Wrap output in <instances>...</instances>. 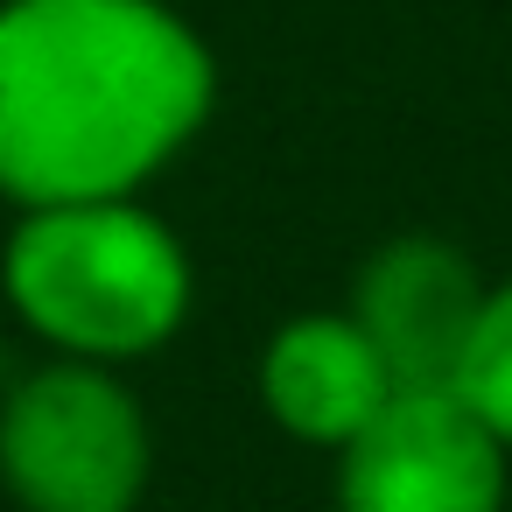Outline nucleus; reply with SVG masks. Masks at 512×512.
Here are the masks:
<instances>
[{"instance_id":"1","label":"nucleus","mask_w":512,"mask_h":512,"mask_svg":"<svg viewBox=\"0 0 512 512\" xmlns=\"http://www.w3.org/2000/svg\"><path fill=\"white\" fill-rule=\"evenodd\" d=\"M218 57L169 0H0V197H141L211 120Z\"/></svg>"},{"instance_id":"2","label":"nucleus","mask_w":512,"mask_h":512,"mask_svg":"<svg viewBox=\"0 0 512 512\" xmlns=\"http://www.w3.org/2000/svg\"><path fill=\"white\" fill-rule=\"evenodd\" d=\"M0 288L50 358L120 372L183 330L197 274L183 239L141 197H92L22 211L0 246Z\"/></svg>"},{"instance_id":"3","label":"nucleus","mask_w":512,"mask_h":512,"mask_svg":"<svg viewBox=\"0 0 512 512\" xmlns=\"http://www.w3.org/2000/svg\"><path fill=\"white\" fill-rule=\"evenodd\" d=\"M155 477L141 393L113 365L43 358L0 393V491L15 512H134Z\"/></svg>"},{"instance_id":"4","label":"nucleus","mask_w":512,"mask_h":512,"mask_svg":"<svg viewBox=\"0 0 512 512\" xmlns=\"http://www.w3.org/2000/svg\"><path fill=\"white\" fill-rule=\"evenodd\" d=\"M337 512H498L505 442L449 386H393V400L337 449Z\"/></svg>"},{"instance_id":"5","label":"nucleus","mask_w":512,"mask_h":512,"mask_svg":"<svg viewBox=\"0 0 512 512\" xmlns=\"http://www.w3.org/2000/svg\"><path fill=\"white\" fill-rule=\"evenodd\" d=\"M477 309H484L477 267L449 239H428V232L386 239L358 267V288H351V323L372 337L393 386H449Z\"/></svg>"},{"instance_id":"6","label":"nucleus","mask_w":512,"mask_h":512,"mask_svg":"<svg viewBox=\"0 0 512 512\" xmlns=\"http://www.w3.org/2000/svg\"><path fill=\"white\" fill-rule=\"evenodd\" d=\"M260 400L288 435L344 449L393 400V372L351 316H295L260 351Z\"/></svg>"},{"instance_id":"7","label":"nucleus","mask_w":512,"mask_h":512,"mask_svg":"<svg viewBox=\"0 0 512 512\" xmlns=\"http://www.w3.org/2000/svg\"><path fill=\"white\" fill-rule=\"evenodd\" d=\"M449 393L512 449V281L505 288H484V309L470 323V344L456 358Z\"/></svg>"}]
</instances>
